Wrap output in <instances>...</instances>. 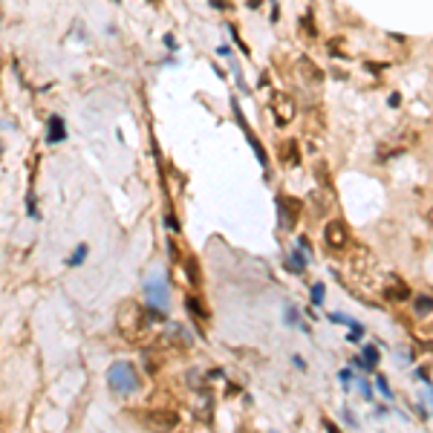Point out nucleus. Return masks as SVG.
I'll return each mask as SVG.
<instances>
[{
	"mask_svg": "<svg viewBox=\"0 0 433 433\" xmlns=\"http://www.w3.org/2000/svg\"><path fill=\"white\" fill-rule=\"evenodd\" d=\"M119 329L124 332L127 341H139L142 338V329H145V315L139 309V303L133 301H124L119 306Z\"/></svg>",
	"mask_w": 433,
	"mask_h": 433,
	"instance_id": "nucleus-2",
	"label": "nucleus"
},
{
	"mask_svg": "<svg viewBox=\"0 0 433 433\" xmlns=\"http://www.w3.org/2000/svg\"><path fill=\"white\" fill-rule=\"evenodd\" d=\"M0 151H3V148H0Z\"/></svg>",
	"mask_w": 433,
	"mask_h": 433,
	"instance_id": "nucleus-26",
	"label": "nucleus"
},
{
	"mask_svg": "<svg viewBox=\"0 0 433 433\" xmlns=\"http://www.w3.org/2000/svg\"><path fill=\"white\" fill-rule=\"evenodd\" d=\"M107 384H110L113 393L130 396V393L139 390V372H136V367H133L130 361H116V364L107 370Z\"/></svg>",
	"mask_w": 433,
	"mask_h": 433,
	"instance_id": "nucleus-1",
	"label": "nucleus"
},
{
	"mask_svg": "<svg viewBox=\"0 0 433 433\" xmlns=\"http://www.w3.org/2000/svg\"><path fill=\"white\" fill-rule=\"evenodd\" d=\"M378 390H381L387 399H393V390H390V384H387V378H384V375H378Z\"/></svg>",
	"mask_w": 433,
	"mask_h": 433,
	"instance_id": "nucleus-20",
	"label": "nucleus"
},
{
	"mask_svg": "<svg viewBox=\"0 0 433 433\" xmlns=\"http://www.w3.org/2000/svg\"><path fill=\"white\" fill-rule=\"evenodd\" d=\"M289 269H292L295 275H303V272H306V254H303L301 248H295V251L289 254Z\"/></svg>",
	"mask_w": 433,
	"mask_h": 433,
	"instance_id": "nucleus-11",
	"label": "nucleus"
},
{
	"mask_svg": "<svg viewBox=\"0 0 433 433\" xmlns=\"http://www.w3.org/2000/svg\"><path fill=\"white\" fill-rule=\"evenodd\" d=\"M283 151H286V153H283L286 162H295V165L301 162V153H298V145H295V142H286V145H283Z\"/></svg>",
	"mask_w": 433,
	"mask_h": 433,
	"instance_id": "nucleus-13",
	"label": "nucleus"
},
{
	"mask_svg": "<svg viewBox=\"0 0 433 433\" xmlns=\"http://www.w3.org/2000/svg\"><path fill=\"white\" fill-rule=\"evenodd\" d=\"M211 6H216V9H225V12L231 9V3H228V0H211Z\"/></svg>",
	"mask_w": 433,
	"mask_h": 433,
	"instance_id": "nucleus-23",
	"label": "nucleus"
},
{
	"mask_svg": "<svg viewBox=\"0 0 433 433\" xmlns=\"http://www.w3.org/2000/svg\"><path fill=\"white\" fill-rule=\"evenodd\" d=\"M298 72H301L303 84H309V87L324 84V69L312 61V58H306V55H301V58H298Z\"/></svg>",
	"mask_w": 433,
	"mask_h": 433,
	"instance_id": "nucleus-6",
	"label": "nucleus"
},
{
	"mask_svg": "<svg viewBox=\"0 0 433 433\" xmlns=\"http://www.w3.org/2000/svg\"><path fill=\"white\" fill-rule=\"evenodd\" d=\"M243 133H246V139L251 142V148H254V153H257V162H260V165H266V162H269V156H266V148L260 145V139L251 133V127H248V130H243Z\"/></svg>",
	"mask_w": 433,
	"mask_h": 433,
	"instance_id": "nucleus-12",
	"label": "nucleus"
},
{
	"mask_svg": "<svg viewBox=\"0 0 433 433\" xmlns=\"http://www.w3.org/2000/svg\"><path fill=\"white\" fill-rule=\"evenodd\" d=\"M413 312L416 315H433V295H416L413 298Z\"/></svg>",
	"mask_w": 433,
	"mask_h": 433,
	"instance_id": "nucleus-10",
	"label": "nucleus"
},
{
	"mask_svg": "<svg viewBox=\"0 0 433 433\" xmlns=\"http://www.w3.org/2000/svg\"><path fill=\"white\" fill-rule=\"evenodd\" d=\"M324 243L329 248H344L349 243V231H346V225L341 219H329L324 225Z\"/></svg>",
	"mask_w": 433,
	"mask_h": 433,
	"instance_id": "nucleus-4",
	"label": "nucleus"
},
{
	"mask_svg": "<svg viewBox=\"0 0 433 433\" xmlns=\"http://www.w3.org/2000/svg\"><path fill=\"white\" fill-rule=\"evenodd\" d=\"M148 318H151V321H159V324H165V321H168V312L159 309V306H148Z\"/></svg>",
	"mask_w": 433,
	"mask_h": 433,
	"instance_id": "nucleus-16",
	"label": "nucleus"
},
{
	"mask_svg": "<svg viewBox=\"0 0 433 433\" xmlns=\"http://www.w3.org/2000/svg\"><path fill=\"white\" fill-rule=\"evenodd\" d=\"M188 278L194 286H199V272H196V260H188Z\"/></svg>",
	"mask_w": 433,
	"mask_h": 433,
	"instance_id": "nucleus-19",
	"label": "nucleus"
},
{
	"mask_svg": "<svg viewBox=\"0 0 433 433\" xmlns=\"http://www.w3.org/2000/svg\"><path fill=\"white\" fill-rule=\"evenodd\" d=\"M399 104H402V95L393 93V95H390V107H399Z\"/></svg>",
	"mask_w": 433,
	"mask_h": 433,
	"instance_id": "nucleus-25",
	"label": "nucleus"
},
{
	"mask_svg": "<svg viewBox=\"0 0 433 433\" xmlns=\"http://www.w3.org/2000/svg\"><path fill=\"white\" fill-rule=\"evenodd\" d=\"M312 303H315V306L324 303V283H315V286H312Z\"/></svg>",
	"mask_w": 433,
	"mask_h": 433,
	"instance_id": "nucleus-17",
	"label": "nucleus"
},
{
	"mask_svg": "<svg viewBox=\"0 0 433 433\" xmlns=\"http://www.w3.org/2000/svg\"><path fill=\"white\" fill-rule=\"evenodd\" d=\"M185 306H188V312H191V315H194L196 321H205V309H202V306H199V303H196L194 298H188V301H185Z\"/></svg>",
	"mask_w": 433,
	"mask_h": 433,
	"instance_id": "nucleus-14",
	"label": "nucleus"
},
{
	"mask_svg": "<svg viewBox=\"0 0 433 433\" xmlns=\"http://www.w3.org/2000/svg\"><path fill=\"white\" fill-rule=\"evenodd\" d=\"M66 139V124L61 116H49V133H46V145H58Z\"/></svg>",
	"mask_w": 433,
	"mask_h": 433,
	"instance_id": "nucleus-9",
	"label": "nucleus"
},
{
	"mask_svg": "<svg viewBox=\"0 0 433 433\" xmlns=\"http://www.w3.org/2000/svg\"><path fill=\"white\" fill-rule=\"evenodd\" d=\"M272 113H275V122L280 127H286V124L295 119V101L286 93H275L272 95Z\"/></svg>",
	"mask_w": 433,
	"mask_h": 433,
	"instance_id": "nucleus-3",
	"label": "nucleus"
},
{
	"mask_svg": "<svg viewBox=\"0 0 433 433\" xmlns=\"http://www.w3.org/2000/svg\"><path fill=\"white\" fill-rule=\"evenodd\" d=\"M145 295H148L151 306L168 309V283H165V278H162V275H159V278H151L148 283H145Z\"/></svg>",
	"mask_w": 433,
	"mask_h": 433,
	"instance_id": "nucleus-5",
	"label": "nucleus"
},
{
	"mask_svg": "<svg viewBox=\"0 0 433 433\" xmlns=\"http://www.w3.org/2000/svg\"><path fill=\"white\" fill-rule=\"evenodd\" d=\"M298 243H301V248H303L306 254H309V251H312V246H309V240H306V237H298Z\"/></svg>",
	"mask_w": 433,
	"mask_h": 433,
	"instance_id": "nucleus-24",
	"label": "nucleus"
},
{
	"mask_svg": "<svg viewBox=\"0 0 433 433\" xmlns=\"http://www.w3.org/2000/svg\"><path fill=\"white\" fill-rule=\"evenodd\" d=\"M361 355H364V358H367V364H372V367H375V364H378V349H375V346H370V344H367V346H364V352H361Z\"/></svg>",
	"mask_w": 433,
	"mask_h": 433,
	"instance_id": "nucleus-18",
	"label": "nucleus"
},
{
	"mask_svg": "<svg viewBox=\"0 0 433 433\" xmlns=\"http://www.w3.org/2000/svg\"><path fill=\"white\" fill-rule=\"evenodd\" d=\"M145 422L153 425V428H176V425H179V416H176V413H159V410H151V413L145 416Z\"/></svg>",
	"mask_w": 433,
	"mask_h": 433,
	"instance_id": "nucleus-8",
	"label": "nucleus"
},
{
	"mask_svg": "<svg viewBox=\"0 0 433 433\" xmlns=\"http://www.w3.org/2000/svg\"><path fill=\"white\" fill-rule=\"evenodd\" d=\"M84 254H87V243H81V246L75 248V254H72V257L66 260V266H72V269H75V266H81V260H84Z\"/></svg>",
	"mask_w": 433,
	"mask_h": 433,
	"instance_id": "nucleus-15",
	"label": "nucleus"
},
{
	"mask_svg": "<svg viewBox=\"0 0 433 433\" xmlns=\"http://www.w3.org/2000/svg\"><path fill=\"white\" fill-rule=\"evenodd\" d=\"M292 364H295V367H298V370H306V361H303V358H301V355H292Z\"/></svg>",
	"mask_w": 433,
	"mask_h": 433,
	"instance_id": "nucleus-22",
	"label": "nucleus"
},
{
	"mask_svg": "<svg viewBox=\"0 0 433 433\" xmlns=\"http://www.w3.org/2000/svg\"><path fill=\"white\" fill-rule=\"evenodd\" d=\"M286 321H289V324H298V309L289 306V309H286Z\"/></svg>",
	"mask_w": 433,
	"mask_h": 433,
	"instance_id": "nucleus-21",
	"label": "nucleus"
},
{
	"mask_svg": "<svg viewBox=\"0 0 433 433\" xmlns=\"http://www.w3.org/2000/svg\"><path fill=\"white\" fill-rule=\"evenodd\" d=\"M298 211H301V205H298L295 199H289V196H278V216H280V225H283V228H292V225H295Z\"/></svg>",
	"mask_w": 433,
	"mask_h": 433,
	"instance_id": "nucleus-7",
	"label": "nucleus"
}]
</instances>
